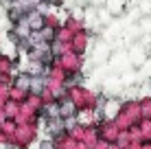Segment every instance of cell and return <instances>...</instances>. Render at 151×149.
<instances>
[{
    "label": "cell",
    "instance_id": "1",
    "mask_svg": "<svg viewBox=\"0 0 151 149\" xmlns=\"http://www.w3.org/2000/svg\"><path fill=\"white\" fill-rule=\"evenodd\" d=\"M61 114H64V116L72 114V105L68 103V101H64V105H61Z\"/></svg>",
    "mask_w": 151,
    "mask_h": 149
}]
</instances>
